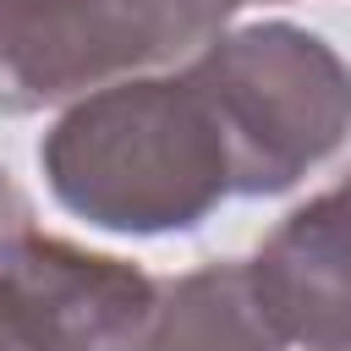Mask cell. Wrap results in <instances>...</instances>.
Here are the masks:
<instances>
[{"instance_id":"cell-1","label":"cell","mask_w":351,"mask_h":351,"mask_svg":"<svg viewBox=\"0 0 351 351\" xmlns=\"http://www.w3.org/2000/svg\"><path fill=\"white\" fill-rule=\"evenodd\" d=\"M38 170L66 214L115 236L192 230L236 197L219 121L181 66L66 104L38 143Z\"/></svg>"},{"instance_id":"cell-2","label":"cell","mask_w":351,"mask_h":351,"mask_svg":"<svg viewBox=\"0 0 351 351\" xmlns=\"http://www.w3.org/2000/svg\"><path fill=\"white\" fill-rule=\"evenodd\" d=\"M181 71L219 121L236 197L291 192L351 132V66L296 22L225 27Z\"/></svg>"},{"instance_id":"cell-3","label":"cell","mask_w":351,"mask_h":351,"mask_svg":"<svg viewBox=\"0 0 351 351\" xmlns=\"http://www.w3.org/2000/svg\"><path fill=\"white\" fill-rule=\"evenodd\" d=\"M230 11L203 0H0V115L77 104L110 82L176 71Z\"/></svg>"},{"instance_id":"cell-4","label":"cell","mask_w":351,"mask_h":351,"mask_svg":"<svg viewBox=\"0 0 351 351\" xmlns=\"http://www.w3.org/2000/svg\"><path fill=\"white\" fill-rule=\"evenodd\" d=\"M159 280L115 252L27 230L0 258V351H148Z\"/></svg>"},{"instance_id":"cell-5","label":"cell","mask_w":351,"mask_h":351,"mask_svg":"<svg viewBox=\"0 0 351 351\" xmlns=\"http://www.w3.org/2000/svg\"><path fill=\"white\" fill-rule=\"evenodd\" d=\"M247 274L285 346L351 351V176L291 208L247 258Z\"/></svg>"},{"instance_id":"cell-6","label":"cell","mask_w":351,"mask_h":351,"mask_svg":"<svg viewBox=\"0 0 351 351\" xmlns=\"http://www.w3.org/2000/svg\"><path fill=\"white\" fill-rule=\"evenodd\" d=\"M148 351H291L263 313L241 258H219L159 280Z\"/></svg>"},{"instance_id":"cell-7","label":"cell","mask_w":351,"mask_h":351,"mask_svg":"<svg viewBox=\"0 0 351 351\" xmlns=\"http://www.w3.org/2000/svg\"><path fill=\"white\" fill-rule=\"evenodd\" d=\"M33 230V208H27V197H22V186L11 181V170L0 165V258L22 241Z\"/></svg>"},{"instance_id":"cell-8","label":"cell","mask_w":351,"mask_h":351,"mask_svg":"<svg viewBox=\"0 0 351 351\" xmlns=\"http://www.w3.org/2000/svg\"><path fill=\"white\" fill-rule=\"evenodd\" d=\"M203 5H219V11H230V16H236V11L247 5V0H203Z\"/></svg>"}]
</instances>
